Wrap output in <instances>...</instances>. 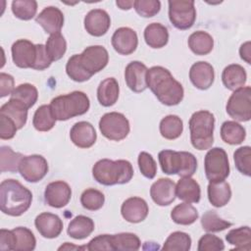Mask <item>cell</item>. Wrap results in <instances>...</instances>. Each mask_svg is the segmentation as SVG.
<instances>
[{
  "mask_svg": "<svg viewBox=\"0 0 251 251\" xmlns=\"http://www.w3.org/2000/svg\"><path fill=\"white\" fill-rule=\"evenodd\" d=\"M133 7L139 16L151 18L160 12L161 2L158 0H135Z\"/></svg>",
  "mask_w": 251,
  "mask_h": 251,
  "instance_id": "obj_47",
  "label": "cell"
},
{
  "mask_svg": "<svg viewBox=\"0 0 251 251\" xmlns=\"http://www.w3.org/2000/svg\"><path fill=\"white\" fill-rule=\"evenodd\" d=\"M18 130L16 124L7 116L0 114V138L12 139Z\"/></svg>",
  "mask_w": 251,
  "mask_h": 251,
  "instance_id": "obj_51",
  "label": "cell"
},
{
  "mask_svg": "<svg viewBox=\"0 0 251 251\" xmlns=\"http://www.w3.org/2000/svg\"><path fill=\"white\" fill-rule=\"evenodd\" d=\"M201 226L208 232H219L231 226L232 224L220 218L215 211H207L201 218Z\"/></svg>",
  "mask_w": 251,
  "mask_h": 251,
  "instance_id": "obj_43",
  "label": "cell"
},
{
  "mask_svg": "<svg viewBox=\"0 0 251 251\" xmlns=\"http://www.w3.org/2000/svg\"><path fill=\"white\" fill-rule=\"evenodd\" d=\"M45 49L51 62H56L65 55L67 50V42L61 32L51 34L49 36L45 44Z\"/></svg>",
  "mask_w": 251,
  "mask_h": 251,
  "instance_id": "obj_41",
  "label": "cell"
},
{
  "mask_svg": "<svg viewBox=\"0 0 251 251\" xmlns=\"http://www.w3.org/2000/svg\"><path fill=\"white\" fill-rule=\"evenodd\" d=\"M198 251H222L225 249L224 241L211 233L204 234L198 241Z\"/></svg>",
  "mask_w": 251,
  "mask_h": 251,
  "instance_id": "obj_49",
  "label": "cell"
},
{
  "mask_svg": "<svg viewBox=\"0 0 251 251\" xmlns=\"http://www.w3.org/2000/svg\"><path fill=\"white\" fill-rule=\"evenodd\" d=\"M208 199L210 203L217 208L224 207L228 203L231 197V189L228 182L225 180L210 181L208 184Z\"/></svg>",
  "mask_w": 251,
  "mask_h": 251,
  "instance_id": "obj_27",
  "label": "cell"
},
{
  "mask_svg": "<svg viewBox=\"0 0 251 251\" xmlns=\"http://www.w3.org/2000/svg\"><path fill=\"white\" fill-rule=\"evenodd\" d=\"M104 194L95 188L85 189L80 195V203L82 207L89 211H97L101 209L104 205Z\"/></svg>",
  "mask_w": 251,
  "mask_h": 251,
  "instance_id": "obj_45",
  "label": "cell"
},
{
  "mask_svg": "<svg viewBox=\"0 0 251 251\" xmlns=\"http://www.w3.org/2000/svg\"><path fill=\"white\" fill-rule=\"evenodd\" d=\"M94 230V222L89 217L79 215L75 217L68 226L69 236L75 239H84Z\"/></svg>",
  "mask_w": 251,
  "mask_h": 251,
  "instance_id": "obj_30",
  "label": "cell"
},
{
  "mask_svg": "<svg viewBox=\"0 0 251 251\" xmlns=\"http://www.w3.org/2000/svg\"><path fill=\"white\" fill-rule=\"evenodd\" d=\"M110 25L111 19L105 10L93 9L84 17V28L90 35L102 36L106 34Z\"/></svg>",
  "mask_w": 251,
  "mask_h": 251,
  "instance_id": "obj_17",
  "label": "cell"
},
{
  "mask_svg": "<svg viewBox=\"0 0 251 251\" xmlns=\"http://www.w3.org/2000/svg\"><path fill=\"white\" fill-rule=\"evenodd\" d=\"M176 194L186 203H198L201 198L200 185L191 176L181 177L176 185Z\"/></svg>",
  "mask_w": 251,
  "mask_h": 251,
  "instance_id": "obj_24",
  "label": "cell"
},
{
  "mask_svg": "<svg viewBox=\"0 0 251 251\" xmlns=\"http://www.w3.org/2000/svg\"><path fill=\"white\" fill-rule=\"evenodd\" d=\"M70 138L72 142L79 148L91 147L97 138L94 126L88 122L75 123L70 131Z\"/></svg>",
  "mask_w": 251,
  "mask_h": 251,
  "instance_id": "obj_23",
  "label": "cell"
},
{
  "mask_svg": "<svg viewBox=\"0 0 251 251\" xmlns=\"http://www.w3.org/2000/svg\"><path fill=\"white\" fill-rule=\"evenodd\" d=\"M144 40L151 48H162L169 41L168 28L160 23H152L144 29Z\"/></svg>",
  "mask_w": 251,
  "mask_h": 251,
  "instance_id": "obj_28",
  "label": "cell"
},
{
  "mask_svg": "<svg viewBox=\"0 0 251 251\" xmlns=\"http://www.w3.org/2000/svg\"><path fill=\"white\" fill-rule=\"evenodd\" d=\"M189 78L196 88L200 90H206L210 88L214 82V68L207 62H196L191 66L189 70Z\"/></svg>",
  "mask_w": 251,
  "mask_h": 251,
  "instance_id": "obj_19",
  "label": "cell"
},
{
  "mask_svg": "<svg viewBox=\"0 0 251 251\" xmlns=\"http://www.w3.org/2000/svg\"><path fill=\"white\" fill-rule=\"evenodd\" d=\"M161 169L166 175H178L181 177L192 176L197 169L196 157L186 151L162 150L158 154Z\"/></svg>",
  "mask_w": 251,
  "mask_h": 251,
  "instance_id": "obj_6",
  "label": "cell"
},
{
  "mask_svg": "<svg viewBox=\"0 0 251 251\" xmlns=\"http://www.w3.org/2000/svg\"><path fill=\"white\" fill-rule=\"evenodd\" d=\"M147 87L151 89L157 99L166 106L179 104L184 95L180 82L172 75L171 72L161 66H154L147 71Z\"/></svg>",
  "mask_w": 251,
  "mask_h": 251,
  "instance_id": "obj_1",
  "label": "cell"
},
{
  "mask_svg": "<svg viewBox=\"0 0 251 251\" xmlns=\"http://www.w3.org/2000/svg\"><path fill=\"white\" fill-rule=\"evenodd\" d=\"M14 84H15V80L11 75L1 73L0 74V97L3 98L5 96L11 95L15 89Z\"/></svg>",
  "mask_w": 251,
  "mask_h": 251,
  "instance_id": "obj_53",
  "label": "cell"
},
{
  "mask_svg": "<svg viewBox=\"0 0 251 251\" xmlns=\"http://www.w3.org/2000/svg\"><path fill=\"white\" fill-rule=\"evenodd\" d=\"M120 93L119 83L115 77H107L99 83L97 88L98 102L104 107H111L118 101Z\"/></svg>",
  "mask_w": 251,
  "mask_h": 251,
  "instance_id": "obj_26",
  "label": "cell"
},
{
  "mask_svg": "<svg viewBox=\"0 0 251 251\" xmlns=\"http://www.w3.org/2000/svg\"><path fill=\"white\" fill-rule=\"evenodd\" d=\"M226 239L227 243L234 246V250L249 251L251 249V230L248 226L229 230Z\"/></svg>",
  "mask_w": 251,
  "mask_h": 251,
  "instance_id": "obj_34",
  "label": "cell"
},
{
  "mask_svg": "<svg viewBox=\"0 0 251 251\" xmlns=\"http://www.w3.org/2000/svg\"><path fill=\"white\" fill-rule=\"evenodd\" d=\"M36 47H37V57H36L35 64L32 69L37 70V71H42V70L49 68L52 62L46 53L45 45L36 44Z\"/></svg>",
  "mask_w": 251,
  "mask_h": 251,
  "instance_id": "obj_52",
  "label": "cell"
},
{
  "mask_svg": "<svg viewBox=\"0 0 251 251\" xmlns=\"http://www.w3.org/2000/svg\"><path fill=\"white\" fill-rule=\"evenodd\" d=\"M11 98L20 101L27 109H29L36 103L38 98V91L33 84L22 83L14 89L11 94Z\"/></svg>",
  "mask_w": 251,
  "mask_h": 251,
  "instance_id": "obj_40",
  "label": "cell"
},
{
  "mask_svg": "<svg viewBox=\"0 0 251 251\" xmlns=\"http://www.w3.org/2000/svg\"><path fill=\"white\" fill-rule=\"evenodd\" d=\"M84 249H86V246H77L70 242H65L64 245L58 248V250H84Z\"/></svg>",
  "mask_w": 251,
  "mask_h": 251,
  "instance_id": "obj_56",
  "label": "cell"
},
{
  "mask_svg": "<svg viewBox=\"0 0 251 251\" xmlns=\"http://www.w3.org/2000/svg\"><path fill=\"white\" fill-rule=\"evenodd\" d=\"M169 19L172 25L180 30L190 28L196 20L193 0L169 1Z\"/></svg>",
  "mask_w": 251,
  "mask_h": 251,
  "instance_id": "obj_10",
  "label": "cell"
},
{
  "mask_svg": "<svg viewBox=\"0 0 251 251\" xmlns=\"http://www.w3.org/2000/svg\"><path fill=\"white\" fill-rule=\"evenodd\" d=\"M14 234V249L16 251H31L35 248L36 239L30 229L18 226L12 229Z\"/></svg>",
  "mask_w": 251,
  "mask_h": 251,
  "instance_id": "obj_35",
  "label": "cell"
},
{
  "mask_svg": "<svg viewBox=\"0 0 251 251\" xmlns=\"http://www.w3.org/2000/svg\"><path fill=\"white\" fill-rule=\"evenodd\" d=\"M149 208L146 201L140 197H129L124 201L121 207L123 218L132 224H137L146 219Z\"/></svg>",
  "mask_w": 251,
  "mask_h": 251,
  "instance_id": "obj_18",
  "label": "cell"
},
{
  "mask_svg": "<svg viewBox=\"0 0 251 251\" xmlns=\"http://www.w3.org/2000/svg\"><path fill=\"white\" fill-rule=\"evenodd\" d=\"M90 107L88 96L82 91H73L51 100L50 108L56 121H67L85 114Z\"/></svg>",
  "mask_w": 251,
  "mask_h": 251,
  "instance_id": "obj_4",
  "label": "cell"
},
{
  "mask_svg": "<svg viewBox=\"0 0 251 251\" xmlns=\"http://www.w3.org/2000/svg\"><path fill=\"white\" fill-rule=\"evenodd\" d=\"M99 129L103 136L110 140L120 141L129 133V122L125 115L118 112H110L103 115L99 121Z\"/></svg>",
  "mask_w": 251,
  "mask_h": 251,
  "instance_id": "obj_9",
  "label": "cell"
},
{
  "mask_svg": "<svg viewBox=\"0 0 251 251\" xmlns=\"http://www.w3.org/2000/svg\"><path fill=\"white\" fill-rule=\"evenodd\" d=\"M32 201V193L20 181L9 178L0 184V209L12 217H19L28 210Z\"/></svg>",
  "mask_w": 251,
  "mask_h": 251,
  "instance_id": "obj_2",
  "label": "cell"
},
{
  "mask_svg": "<svg viewBox=\"0 0 251 251\" xmlns=\"http://www.w3.org/2000/svg\"><path fill=\"white\" fill-rule=\"evenodd\" d=\"M188 47L190 50L199 56L209 54L214 47L213 37L206 31L198 30L191 33L188 37Z\"/></svg>",
  "mask_w": 251,
  "mask_h": 251,
  "instance_id": "obj_31",
  "label": "cell"
},
{
  "mask_svg": "<svg viewBox=\"0 0 251 251\" xmlns=\"http://www.w3.org/2000/svg\"><path fill=\"white\" fill-rule=\"evenodd\" d=\"M159 129L164 138L169 140L176 139L183 130L182 120L176 115H168L161 120Z\"/></svg>",
  "mask_w": 251,
  "mask_h": 251,
  "instance_id": "obj_33",
  "label": "cell"
},
{
  "mask_svg": "<svg viewBox=\"0 0 251 251\" xmlns=\"http://www.w3.org/2000/svg\"><path fill=\"white\" fill-rule=\"evenodd\" d=\"M27 108L20 101L10 98L7 103L0 108V114L10 118L17 126L18 129L24 127L27 120Z\"/></svg>",
  "mask_w": 251,
  "mask_h": 251,
  "instance_id": "obj_29",
  "label": "cell"
},
{
  "mask_svg": "<svg viewBox=\"0 0 251 251\" xmlns=\"http://www.w3.org/2000/svg\"><path fill=\"white\" fill-rule=\"evenodd\" d=\"M36 11L37 2L34 0H14L12 2V12L20 20H31L35 16Z\"/></svg>",
  "mask_w": 251,
  "mask_h": 251,
  "instance_id": "obj_44",
  "label": "cell"
},
{
  "mask_svg": "<svg viewBox=\"0 0 251 251\" xmlns=\"http://www.w3.org/2000/svg\"><path fill=\"white\" fill-rule=\"evenodd\" d=\"M204 169L209 181L225 180L229 175V163L226 152L221 147L210 149L204 159Z\"/></svg>",
  "mask_w": 251,
  "mask_h": 251,
  "instance_id": "obj_8",
  "label": "cell"
},
{
  "mask_svg": "<svg viewBox=\"0 0 251 251\" xmlns=\"http://www.w3.org/2000/svg\"><path fill=\"white\" fill-rule=\"evenodd\" d=\"M188 125L192 146L197 150L210 149L214 142V115L206 110L197 111L192 114Z\"/></svg>",
  "mask_w": 251,
  "mask_h": 251,
  "instance_id": "obj_5",
  "label": "cell"
},
{
  "mask_svg": "<svg viewBox=\"0 0 251 251\" xmlns=\"http://www.w3.org/2000/svg\"><path fill=\"white\" fill-rule=\"evenodd\" d=\"M19 173L28 182H38L48 173L46 159L37 154L24 156L19 166Z\"/></svg>",
  "mask_w": 251,
  "mask_h": 251,
  "instance_id": "obj_12",
  "label": "cell"
},
{
  "mask_svg": "<svg viewBox=\"0 0 251 251\" xmlns=\"http://www.w3.org/2000/svg\"><path fill=\"white\" fill-rule=\"evenodd\" d=\"M222 80L227 89L234 91L243 87L247 80V74L242 66L231 64L224 69L222 73Z\"/></svg>",
  "mask_w": 251,
  "mask_h": 251,
  "instance_id": "obj_25",
  "label": "cell"
},
{
  "mask_svg": "<svg viewBox=\"0 0 251 251\" xmlns=\"http://www.w3.org/2000/svg\"><path fill=\"white\" fill-rule=\"evenodd\" d=\"M35 21L43 27L45 32L51 35L61 31L64 25V14L59 8L48 6L36 16Z\"/></svg>",
  "mask_w": 251,
  "mask_h": 251,
  "instance_id": "obj_20",
  "label": "cell"
},
{
  "mask_svg": "<svg viewBox=\"0 0 251 251\" xmlns=\"http://www.w3.org/2000/svg\"><path fill=\"white\" fill-rule=\"evenodd\" d=\"M191 247V237L182 231H175L166 239L162 249L166 251H188Z\"/></svg>",
  "mask_w": 251,
  "mask_h": 251,
  "instance_id": "obj_42",
  "label": "cell"
},
{
  "mask_svg": "<svg viewBox=\"0 0 251 251\" xmlns=\"http://www.w3.org/2000/svg\"><path fill=\"white\" fill-rule=\"evenodd\" d=\"M152 200L159 206H168L176 199V183L170 178L161 177L150 188Z\"/></svg>",
  "mask_w": 251,
  "mask_h": 251,
  "instance_id": "obj_21",
  "label": "cell"
},
{
  "mask_svg": "<svg viewBox=\"0 0 251 251\" xmlns=\"http://www.w3.org/2000/svg\"><path fill=\"white\" fill-rule=\"evenodd\" d=\"M147 71L148 69L143 63L139 61L130 62L125 70V80L127 87L136 93L144 91L147 88Z\"/></svg>",
  "mask_w": 251,
  "mask_h": 251,
  "instance_id": "obj_16",
  "label": "cell"
},
{
  "mask_svg": "<svg viewBox=\"0 0 251 251\" xmlns=\"http://www.w3.org/2000/svg\"><path fill=\"white\" fill-rule=\"evenodd\" d=\"M34 225L38 232L45 238H55L63 230V222L60 217L48 212L39 214L34 220Z\"/></svg>",
  "mask_w": 251,
  "mask_h": 251,
  "instance_id": "obj_22",
  "label": "cell"
},
{
  "mask_svg": "<svg viewBox=\"0 0 251 251\" xmlns=\"http://www.w3.org/2000/svg\"><path fill=\"white\" fill-rule=\"evenodd\" d=\"M240 58L247 64H251V43L250 41L244 42L239 48Z\"/></svg>",
  "mask_w": 251,
  "mask_h": 251,
  "instance_id": "obj_55",
  "label": "cell"
},
{
  "mask_svg": "<svg viewBox=\"0 0 251 251\" xmlns=\"http://www.w3.org/2000/svg\"><path fill=\"white\" fill-rule=\"evenodd\" d=\"M56 119L54 118L50 105L39 106L32 119V125L34 128L38 131H49L55 126Z\"/></svg>",
  "mask_w": 251,
  "mask_h": 251,
  "instance_id": "obj_38",
  "label": "cell"
},
{
  "mask_svg": "<svg viewBox=\"0 0 251 251\" xmlns=\"http://www.w3.org/2000/svg\"><path fill=\"white\" fill-rule=\"evenodd\" d=\"M86 249L89 251L93 250H114L112 244V234H100L94 238H92Z\"/></svg>",
  "mask_w": 251,
  "mask_h": 251,
  "instance_id": "obj_50",
  "label": "cell"
},
{
  "mask_svg": "<svg viewBox=\"0 0 251 251\" xmlns=\"http://www.w3.org/2000/svg\"><path fill=\"white\" fill-rule=\"evenodd\" d=\"M226 111L235 121L248 122L251 119V87L234 90L227 100Z\"/></svg>",
  "mask_w": 251,
  "mask_h": 251,
  "instance_id": "obj_11",
  "label": "cell"
},
{
  "mask_svg": "<svg viewBox=\"0 0 251 251\" xmlns=\"http://www.w3.org/2000/svg\"><path fill=\"white\" fill-rule=\"evenodd\" d=\"M137 162H138L139 170L145 177L149 179H152L155 177L157 173V164L151 154L144 151L140 152L138 155Z\"/></svg>",
  "mask_w": 251,
  "mask_h": 251,
  "instance_id": "obj_48",
  "label": "cell"
},
{
  "mask_svg": "<svg viewBox=\"0 0 251 251\" xmlns=\"http://www.w3.org/2000/svg\"><path fill=\"white\" fill-rule=\"evenodd\" d=\"M221 137L227 144L237 145L244 141L246 130L235 121H226L221 126Z\"/></svg>",
  "mask_w": 251,
  "mask_h": 251,
  "instance_id": "obj_32",
  "label": "cell"
},
{
  "mask_svg": "<svg viewBox=\"0 0 251 251\" xmlns=\"http://www.w3.org/2000/svg\"><path fill=\"white\" fill-rule=\"evenodd\" d=\"M94 179L103 185L127 183L133 176V168L126 160L101 159L92 168Z\"/></svg>",
  "mask_w": 251,
  "mask_h": 251,
  "instance_id": "obj_3",
  "label": "cell"
},
{
  "mask_svg": "<svg viewBox=\"0 0 251 251\" xmlns=\"http://www.w3.org/2000/svg\"><path fill=\"white\" fill-rule=\"evenodd\" d=\"M21 153L15 152L10 146H1L0 148V171L1 173L19 172V166L23 159Z\"/></svg>",
  "mask_w": 251,
  "mask_h": 251,
  "instance_id": "obj_37",
  "label": "cell"
},
{
  "mask_svg": "<svg viewBox=\"0 0 251 251\" xmlns=\"http://www.w3.org/2000/svg\"><path fill=\"white\" fill-rule=\"evenodd\" d=\"M134 1H125V0H118L116 1V5L122 10H129L133 6Z\"/></svg>",
  "mask_w": 251,
  "mask_h": 251,
  "instance_id": "obj_57",
  "label": "cell"
},
{
  "mask_svg": "<svg viewBox=\"0 0 251 251\" xmlns=\"http://www.w3.org/2000/svg\"><path fill=\"white\" fill-rule=\"evenodd\" d=\"M112 46L121 55H129L136 50L138 37L130 27H120L112 35Z\"/></svg>",
  "mask_w": 251,
  "mask_h": 251,
  "instance_id": "obj_15",
  "label": "cell"
},
{
  "mask_svg": "<svg viewBox=\"0 0 251 251\" xmlns=\"http://www.w3.org/2000/svg\"><path fill=\"white\" fill-rule=\"evenodd\" d=\"M198 211L189 203H181L176 205L171 212L172 220L182 226H189L198 219Z\"/></svg>",
  "mask_w": 251,
  "mask_h": 251,
  "instance_id": "obj_36",
  "label": "cell"
},
{
  "mask_svg": "<svg viewBox=\"0 0 251 251\" xmlns=\"http://www.w3.org/2000/svg\"><path fill=\"white\" fill-rule=\"evenodd\" d=\"M72 189L70 185L63 180L50 182L45 187L44 200L47 205L53 208H63L70 202Z\"/></svg>",
  "mask_w": 251,
  "mask_h": 251,
  "instance_id": "obj_14",
  "label": "cell"
},
{
  "mask_svg": "<svg viewBox=\"0 0 251 251\" xmlns=\"http://www.w3.org/2000/svg\"><path fill=\"white\" fill-rule=\"evenodd\" d=\"M0 249L13 250L14 249V234L12 230L2 228L0 230Z\"/></svg>",
  "mask_w": 251,
  "mask_h": 251,
  "instance_id": "obj_54",
  "label": "cell"
},
{
  "mask_svg": "<svg viewBox=\"0 0 251 251\" xmlns=\"http://www.w3.org/2000/svg\"><path fill=\"white\" fill-rule=\"evenodd\" d=\"M73 57L77 69L86 80L94 74L102 71L109 62L108 51L101 45L88 46L81 54H75Z\"/></svg>",
  "mask_w": 251,
  "mask_h": 251,
  "instance_id": "obj_7",
  "label": "cell"
},
{
  "mask_svg": "<svg viewBox=\"0 0 251 251\" xmlns=\"http://www.w3.org/2000/svg\"><path fill=\"white\" fill-rule=\"evenodd\" d=\"M14 64L22 69L33 68L36 57L37 47L27 39H19L15 41L11 48Z\"/></svg>",
  "mask_w": 251,
  "mask_h": 251,
  "instance_id": "obj_13",
  "label": "cell"
},
{
  "mask_svg": "<svg viewBox=\"0 0 251 251\" xmlns=\"http://www.w3.org/2000/svg\"><path fill=\"white\" fill-rule=\"evenodd\" d=\"M112 244L114 250L118 251H136L141 246L139 237L131 232L112 234Z\"/></svg>",
  "mask_w": 251,
  "mask_h": 251,
  "instance_id": "obj_39",
  "label": "cell"
},
{
  "mask_svg": "<svg viewBox=\"0 0 251 251\" xmlns=\"http://www.w3.org/2000/svg\"><path fill=\"white\" fill-rule=\"evenodd\" d=\"M233 160L236 169L247 176H251V148L242 146L237 148L233 153Z\"/></svg>",
  "mask_w": 251,
  "mask_h": 251,
  "instance_id": "obj_46",
  "label": "cell"
}]
</instances>
